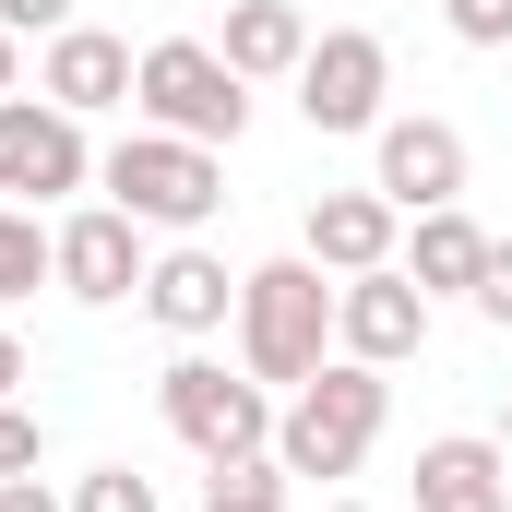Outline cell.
Segmentation results:
<instances>
[{"label": "cell", "instance_id": "cell-21", "mask_svg": "<svg viewBox=\"0 0 512 512\" xmlns=\"http://www.w3.org/2000/svg\"><path fill=\"white\" fill-rule=\"evenodd\" d=\"M477 310L512 322V239H489V262H477Z\"/></svg>", "mask_w": 512, "mask_h": 512}, {"label": "cell", "instance_id": "cell-5", "mask_svg": "<svg viewBox=\"0 0 512 512\" xmlns=\"http://www.w3.org/2000/svg\"><path fill=\"white\" fill-rule=\"evenodd\" d=\"M155 405H167V429H179L203 465H251V453H274V405H262V382H227L215 358H179V370L155 382Z\"/></svg>", "mask_w": 512, "mask_h": 512}, {"label": "cell", "instance_id": "cell-10", "mask_svg": "<svg viewBox=\"0 0 512 512\" xmlns=\"http://www.w3.org/2000/svg\"><path fill=\"white\" fill-rule=\"evenodd\" d=\"M131 72H143V60H131L120 36L60 24V36H48V72H36V96H48V108H72V120H96V108H131Z\"/></svg>", "mask_w": 512, "mask_h": 512}, {"label": "cell", "instance_id": "cell-14", "mask_svg": "<svg viewBox=\"0 0 512 512\" xmlns=\"http://www.w3.org/2000/svg\"><path fill=\"white\" fill-rule=\"evenodd\" d=\"M215 60H227L239 84L298 72V60H310V12H298V0H227V36H215Z\"/></svg>", "mask_w": 512, "mask_h": 512}, {"label": "cell", "instance_id": "cell-11", "mask_svg": "<svg viewBox=\"0 0 512 512\" xmlns=\"http://www.w3.org/2000/svg\"><path fill=\"white\" fill-rule=\"evenodd\" d=\"M60 286H72L84 310H108V298L143 286V227H131L120 203H96V215H72V227H60Z\"/></svg>", "mask_w": 512, "mask_h": 512}, {"label": "cell", "instance_id": "cell-25", "mask_svg": "<svg viewBox=\"0 0 512 512\" xmlns=\"http://www.w3.org/2000/svg\"><path fill=\"white\" fill-rule=\"evenodd\" d=\"M12 393H24V346L0 334V405H12Z\"/></svg>", "mask_w": 512, "mask_h": 512}, {"label": "cell", "instance_id": "cell-3", "mask_svg": "<svg viewBox=\"0 0 512 512\" xmlns=\"http://www.w3.org/2000/svg\"><path fill=\"white\" fill-rule=\"evenodd\" d=\"M131 108H143V131H179V143H239V131H251V84H239L203 36H167V48H143Z\"/></svg>", "mask_w": 512, "mask_h": 512}, {"label": "cell", "instance_id": "cell-16", "mask_svg": "<svg viewBox=\"0 0 512 512\" xmlns=\"http://www.w3.org/2000/svg\"><path fill=\"white\" fill-rule=\"evenodd\" d=\"M477 262H489V239L441 203V215H417V251H405V274H417V298H441V286H465L477 298Z\"/></svg>", "mask_w": 512, "mask_h": 512}, {"label": "cell", "instance_id": "cell-20", "mask_svg": "<svg viewBox=\"0 0 512 512\" xmlns=\"http://www.w3.org/2000/svg\"><path fill=\"white\" fill-rule=\"evenodd\" d=\"M465 48H512V0H441Z\"/></svg>", "mask_w": 512, "mask_h": 512}, {"label": "cell", "instance_id": "cell-18", "mask_svg": "<svg viewBox=\"0 0 512 512\" xmlns=\"http://www.w3.org/2000/svg\"><path fill=\"white\" fill-rule=\"evenodd\" d=\"M203 512H286V465H274V453H251V465H215Z\"/></svg>", "mask_w": 512, "mask_h": 512}, {"label": "cell", "instance_id": "cell-24", "mask_svg": "<svg viewBox=\"0 0 512 512\" xmlns=\"http://www.w3.org/2000/svg\"><path fill=\"white\" fill-rule=\"evenodd\" d=\"M0 512H72V501H48L36 477H0Z\"/></svg>", "mask_w": 512, "mask_h": 512}, {"label": "cell", "instance_id": "cell-4", "mask_svg": "<svg viewBox=\"0 0 512 512\" xmlns=\"http://www.w3.org/2000/svg\"><path fill=\"white\" fill-rule=\"evenodd\" d=\"M96 179H108V203H120L131 227H203V215L227 203V167H215V143H179V131H131V143L96 167Z\"/></svg>", "mask_w": 512, "mask_h": 512}, {"label": "cell", "instance_id": "cell-1", "mask_svg": "<svg viewBox=\"0 0 512 512\" xmlns=\"http://www.w3.org/2000/svg\"><path fill=\"white\" fill-rule=\"evenodd\" d=\"M382 417H393V382L370 358H322L298 382V405L274 417V465L286 477H358V453L382 441Z\"/></svg>", "mask_w": 512, "mask_h": 512}, {"label": "cell", "instance_id": "cell-17", "mask_svg": "<svg viewBox=\"0 0 512 512\" xmlns=\"http://www.w3.org/2000/svg\"><path fill=\"white\" fill-rule=\"evenodd\" d=\"M60 286V227H36L24 203H0V298H36Z\"/></svg>", "mask_w": 512, "mask_h": 512}, {"label": "cell", "instance_id": "cell-8", "mask_svg": "<svg viewBox=\"0 0 512 512\" xmlns=\"http://www.w3.org/2000/svg\"><path fill=\"white\" fill-rule=\"evenodd\" d=\"M334 346H346V358H370V370H393V358H417V346H429V298H417V274H405V262L346 274V286H334Z\"/></svg>", "mask_w": 512, "mask_h": 512}, {"label": "cell", "instance_id": "cell-27", "mask_svg": "<svg viewBox=\"0 0 512 512\" xmlns=\"http://www.w3.org/2000/svg\"><path fill=\"white\" fill-rule=\"evenodd\" d=\"M322 512H370V501H322Z\"/></svg>", "mask_w": 512, "mask_h": 512}, {"label": "cell", "instance_id": "cell-6", "mask_svg": "<svg viewBox=\"0 0 512 512\" xmlns=\"http://www.w3.org/2000/svg\"><path fill=\"white\" fill-rule=\"evenodd\" d=\"M382 96H393V48L370 24L310 36V60H298V120L310 131H382Z\"/></svg>", "mask_w": 512, "mask_h": 512}, {"label": "cell", "instance_id": "cell-9", "mask_svg": "<svg viewBox=\"0 0 512 512\" xmlns=\"http://www.w3.org/2000/svg\"><path fill=\"white\" fill-rule=\"evenodd\" d=\"M382 203L405 215H441L453 191H465V131L453 120H382V179H370Z\"/></svg>", "mask_w": 512, "mask_h": 512}, {"label": "cell", "instance_id": "cell-12", "mask_svg": "<svg viewBox=\"0 0 512 512\" xmlns=\"http://www.w3.org/2000/svg\"><path fill=\"white\" fill-rule=\"evenodd\" d=\"M393 239H405V203H382V191H322L310 203V262L322 274H382Z\"/></svg>", "mask_w": 512, "mask_h": 512}, {"label": "cell", "instance_id": "cell-28", "mask_svg": "<svg viewBox=\"0 0 512 512\" xmlns=\"http://www.w3.org/2000/svg\"><path fill=\"white\" fill-rule=\"evenodd\" d=\"M501 453H512V405H501Z\"/></svg>", "mask_w": 512, "mask_h": 512}, {"label": "cell", "instance_id": "cell-2", "mask_svg": "<svg viewBox=\"0 0 512 512\" xmlns=\"http://www.w3.org/2000/svg\"><path fill=\"white\" fill-rule=\"evenodd\" d=\"M322 346H334V286H322L310 251L239 274V358H251V382H310Z\"/></svg>", "mask_w": 512, "mask_h": 512}, {"label": "cell", "instance_id": "cell-23", "mask_svg": "<svg viewBox=\"0 0 512 512\" xmlns=\"http://www.w3.org/2000/svg\"><path fill=\"white\" fill-rule=\"evenodd\" d=\"M72 12H84V0H0V24H12V36H60Z\"/></svg>", "mask_w": 512, "mask_h": 512}, {"label": "cell", "instance_id": "cell-7", "mask_svg": "<svg viewBox=\"0 0 512 512\" xmlns=\"http://www.w3.org/2000/svg\"><path fill=\"white\" fill-rule=\"evenodd\" d=\"M96 155H84V120L48 108V96H0V191L12 203H48V191H84Z\"/></svg>", "mask_w": 512, "mask_h": 512}, {"label": "cell", "instance_id": "cell-22", "mask_svg": "<svg viewBox=\"0 0 512 512\" xmlns=\"http://www.w3.org/2000/svg\"><path fill=\"white\" fill-rule=\"evenodd\" d=\"M0 477H36V417L0 405Z\"/></svg>", "mask_w": 512, "mask_h": 512}, {"label": "cell", "instance_id": "cell-19", "mask_svg": "<svg viewBox=\"0 0 512 512\" xmlns=\"http://www.w3.org/2000/svg\"><path fill=\"white\" fill-rule=\"evenodd\" d=\"M72 512H155V477H131V465H96V477L72 489Z\"/></svg>", "mask_w": 512, "mask_h": 512}, {"label": "cell", "instance_id": "cell-26", "mask_svg": "<svg viewBox=\"0 0 512 512\" xmlns=\"http://www.w3.org/2000/svg\"><path fill=\"white\" fill-rule=\"evenodd\" d=\"M0 96H12V24H0Z\"/></svg>", "mask_w": 512, "mask_h": 512}, {"label": "cell", "instance_id": "cell-15", "mask_svg": "<svg viewBox=\"0 0 512 512\" xmlns=\"http://www.w3.org/2000/svg\"><path fill=\"white\" fill-rule=\"evenodd\" d=\"M143 310H155L167 334H215V322L239 310V286H227L215 251H167V262H143Z\"/></svg>", "mask_w": 512, "mask_h": 512}, {"label": "cell", "instance_id": "cell-13", "mask_svg": "<svg viewBox=\"0 0 512 512\" xmlns=\"http://www.w3.org/2000/svg\"><path fill=\"white\" fill-rule=\"evenodd\" d=\"M417 512H512V453L501 441H429L417 453Z\"/></svg>", "mask_w": 512, "mask_h": 512}]
</instances>
